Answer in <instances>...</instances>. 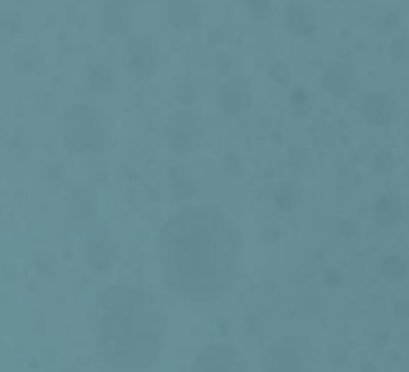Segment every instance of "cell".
<instances>
[{"instance_id": "6da1fadb", "label": "cell", "mask_w": 409, "mask_h": 372, "mask_svg": "<svg viewBox=\"0 0 409 372\" xmlns=\"http://www.w3.org/2000/svg\"><path fill=\"white\" fill-rule=\"evenodd\" d=\"M163 283L185 300H216L235 283L238 235L216 207H185L157 241Z\"/></svg>"}, {"instance_id": "7a4b0ae2", "label": "cell", "mask_w": 409, "mask_h": 372, "mask_svg": "<svg viewBox=\"0 0 409 372\" xmlns=\"http://www.w3.org/2000/svg\"><path fill=\"white\" fill-rule=\"evenodd\" d=\"M166 317L143 288L112 285L95 308V344L101 359L124 372H140L160 359Z\"/></svg>"}, {"instance_id": "3957f363", "label": "cell", "mask_w": 409, "mask_h": 372, "mask_svg": "<svg viewBox=\"0 0 409 372\" xmlns=\"http://www.w3.org/2000/svg\"><path fill=\"white\" fill-rule=\"evenodd\" d=\"M191 372H247V364L230 344H213L199 353Z\"/></svg>"}, {"instance_id": "277c9868", "label": "cell", "mask_w": 409, "mask_h": 372, "mask_svg": "<svg viewBox=\"0 0 409 372\" xmlns=\"http://www.w3.org/2000/svg\"><path fill=\"white\" fill-rule=\"evenodd\" d=\"M264 372H306L303 356L292 339H280L264 353Z\"/></svg>"}, {"instance_id": "5b68a950", "label": "cell", "mask_w": 409, "mask_h": 372, "mask_svg": "<svg viewBox=\"0 0 409 372\" xmlns=\"http://www.w3.org/2000/svg\"><path fill=\"white\" fill-rule=\"evenodd\" d=\"M364 118L370 121V124H376V126H384V124H390L393 118H395V98L390 93H370L364 95Z\"/></svg>"}, {"instance_id": "8992f818", "label": "cell", "mask_w": 409, "mask_h": 372, "mask_svg": "<svg viewBox=\"0 0 409 372\" xmlns=\"http://www.w3.org/2000/svg\"><path fill=\"white\" fill-rule=\"evenodd\" d=\"M127 62H129V70H135V73H149L152 67H154V62H157V50L152 48L149 40H135L132 45L127 48Z\"/></svg>"}, {"instance_id": "52a82bcc", "label": "cell", "mask_w": 409, "mask_h": 372, "mask_svg": "<svg viewBox=\"0 0 409 372\" xmlns=\"http://www.w3.org/2000/svg\"><path fill=\"white\" fill-rule=\"evenodd\" d=\"M373 216H376V221H378L381 227H395V224L404 219V207H401V202H398L393 193H384V196L376 202Z\"/></svg>"}, {"instance_id": "ba28073f", "label": "cell", "mask_w": 409, "mask_h": 372, "mask_svg": "<svg viewBox=\"0 0 409 372\" xmlns=\"http://www.w3.org/2000/svg\"><path fill=\"white\" fill-rule=\"evenodd\" d=\"M322 82H325V87L334 95H345L351 90V70H348L342 62H336V65L328 67V73H325Z\"/></svg>"}, {"instance_id": "9c48e42d", "label": "cell", "mask_w": 409, "mask_h": 372, "mask_svg": "<svg viewBox=\"0 0 409 372\" xmlns=\"http://www.w3.org/2000/svg\"><path fill=\"white\" fill-rule=\"evenodd\" d=\"M286 26L294 31V34H306V31H312V14L303 9V6H292V9H286Z\"/></svg>"}, {"instance_id": "30bf717a", "label": "cell", "mask_w": 409, "mask_h": 372, "mask_svg": "<svg viewBox=\"0 0 409 372\" xmlns=\"http://www.w3.org/2000/svg\"><path fill=\"white\" fill-rule=\"evenodd\" d=\"M381 272H384L387 278L401 280L404 275H407V261H404V258H398V255H390V258H384V263H381Z\"/></svg>"}, {"instance_id": "8fae6325", "label": "cell", "mask_w": 409, "mask_h": 372, "mask_svg": "<svg viewBox=\"0 0 409 372\" xmlns=\"http://www.w3.org/2000/svg\"><path fill=\"white\" fill-rule=\"evenodd\" d=\"M378 168H381V171H387V168H393V157H390L387 151H381V157H378Z\"/></svg>"}]
</instances>
